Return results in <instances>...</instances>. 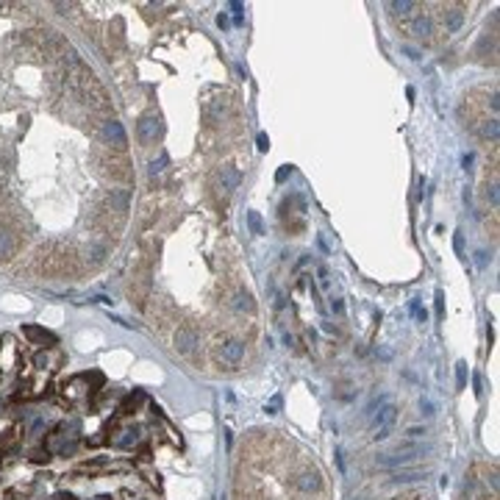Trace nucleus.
<instances>
[{
  "instance_id": "obj_39",
  "label": "nucleus",
  "mask_w": 500,
  "mask_h": 500,
  "mask_svg": "<svg viewBox=\"0 0 500 500\" xmlns=\"http://www.w3.org/2000/svg\"><path fill=\"white\" fill-rule=\"evenodd\" d=\"M284 342H286V347H298V339H294L292 334H286V337H284Z\"/></svg>"
},
{
  "instance_id": "obj_11",
  "label": "nucleus",
  "mask_w": 500,
  "mask_h": 500,
  "mask_svg": "<svg viewBox=\"0 0 500 500\" xmlns=\"http://www.w3.org/2000/svg\"><path fill=\"white\" fill-rule=\"evenodd\" d=\"M231 309H234V311H239V314H245V311H253V309H256V303H253V294L248 292V289H242V286H239V289H234V294H231Z\"/></svg>"
},
{
  "instance_id": "obj_23",
  "label": "nucleus",
  "mask_w": 500,
  "mask_h": 500,
  "mask_svg": "<svg viewBox=\"0 0 500 500\" xmlns=\"http://www.w3.org/2000/svg\"><path fill=\"white\" fill-rule=\"evenodd\" d=\"M264 412H267V414H270V417L281 412V395H272V397H270V400H267V403H264Z\"/></svg>"
},
{
  "instance_id": "obj_2",
  "label": "nucleus",
  "mask_w": 500,
  "mask_h": 500,
  "mask_svg": "<svg viewBox=\"0 0 500 500\" xmlns=\"http://www.w3.org/2000/svg\"><path fill=\"white\" fill-rule=\"evenodd\" d=\"M161 136H164V122H161L159 114L156 112L142 114L139 122H136V139H139L145 147H150V145H156Z\"/></svg>"
},
{
  "instance_id": "obj_10",
  "label": "nucleus",
  "mask_w": 500,
  "mask_h": 500,
  "mask_svg": "<svg viewBox=\"0 0 500 500\" xmlns=\"http://www.w3.org/2000/svg\"><path fill=\"white\" fill-rule=\"evenodd\" d=\"M406 31H409V36H414V39H428L431 36V17L417 14L412 23H406Z\"/></svg>"
},
{
  "instance_id": "obj_20",
  "label": "nucleus",
  "mask_w": 500,
  "mask_h": 500,
  "mask_svg": "<svg viewBox=\"0 0 500 500\" xmlns=\"http://www.w3.org/2000/svg\"><path fill=\"white\" fill-rule=\"evenodd\" d=\"M122 434H125V436H117V439H114L117 448H128V445H134L136 439H139V436H136V428H128V431H122Z\"/></svg>"
},
{
  "instance_id": "obj_37",
  "label": "nucleus",
  "mask_w": 500,
  "mask_h": 500,
  "mask_svg": "<svg viewBox=\"0 0 500 500\" xmlns=\"http://www.w3.org/2000/svg\"><path fill=\"white\" fill-rule=\"evenodd\" d=\"M217 25H220L223 31L228 28V25H231V23H228V14H220V17H217Z\"/></svg>"
},
{
  "instance_id": "obj_35",
  "label": "nucleus",
  "mask_w": 500,
  "mask_h": 500,
  "mask_svg": "<svg viewBox=\"0 0 500 500\" xmlns=\"http://www.w3.org/2000/svg\"><path fill=\"white\" fill-rule=\"evenodd\" d=\"M106 256V248H92V262H103Z\"/></svg>"
},
{
  "instance_id": "obj_16",
  "label": "nucleus",
  "mask_w": 500,
  "mask_h": 500,
  "mask_svg": "<svg viewBox=\"0 0 500 500\" xmlns=\"http://www.w3.org/2000/svg\"><path fill=\"white\" fill-rule=\"evenodd\" d=\"M497 134H500V125H497V120H495V117H492V120H481L478 136H481L484 142H492V145H495V142H497Z\"/></svg>"
},
{
  "instance_id": "obj_29",
  "label": "nucleus",
  "mask_w": 500,
  "mask_h": 500,
  "mask_svg": "<svg viewBox=\"0 0 500 500\" xmlns=\"http://www.w3.org/2000/svg\"><path fill=\"white\" fill-rule=\"evenodd\" d=\"M436 314L445 317V292L442 289H436Z\"/></svg>"
},
{
  "instance_id": "obj_40",
  "label": "nucleus",
  "mask_w": 500,
  "mask_h": 500,
  "mask_svg": "<svg viewBox=\"0 0 500 500\" xmlns=\"http://www.w3.org/2000/svg\"><path fill=\"white\" fill-rule=\"evenodd\" d=\"M337 464H339V470L345 472V453H342V450H337Z\"/></svg>"
},
{
  "instance_id": "obj_30",
  "label": "nucleus",
  "mask_w": 500,
  "mask_h": 500,
  "mask_svg": "<svg viewBox=\"0 0 500 500\" xmlns=\"http://www.w3.org/2000/svg\"><path fill=\"white\" fill-rule=\"evenodd\" d=\"M289 175H292V167H289V164H286V167H281L278 173H275V181H278V183H284Z\"/></svg>"
},
{
  "instance_id": "obj_13",
  "label": "nucleus",
  "mask_w": 500,
  "mask_h": 500,
  "mask_svg": "<svg viewBox=\"0 0 500 500\" xmlns=\"http://www.w3.org/2000/svg\"><path fill=\"white\" fill-rule=\"evenodd\" d=\"M442 20H445V31L456 33V31H461V25H464V11L461 9H445Z\"/></svg>"
},
{
  "instance_id": "obj_32",
  "label": "nucleus",
  "mask_w": 500,
  "mask_h": 500,
  "mask_svg": "<svg viewBox=\"0 0 500 500\" xmlns=\"http://www.w3.org/2000/svg\"><path fill=\"white\" fill-rule=\"evenodd\" d=\"M317 275H320V286H328V281H331V278H328V267H320Z\"/></svg>"
},
{
  "instance_id": "obj_5",
  "label": "nucleus",
  "mask_w": 500,
  "mask_h": 500,
  "mask_svg": "<svg viewBox=\"0 0 500 500\" xmlns=\"http://www.w3.org/2000/svg\"><path fill=\"white\" fill-rule=\"evenodd\" d=\"M103 139L108 142V145H114L117 150L128 147V134H125V128H122L120 120H106L103 122Z\"/></svg>"
},
{
  "instance_id": "obj_42",
  "label": "nucleus",
  "mask_w": 500,
  "mask_h": 500,
  "mask_svg": "<svg viewBox=\"0 0 500 500\" xmlns=\"http://www.w3.org/2000/svg\"><path fill=\"white\" fill-rule=\"evenodd\" d=\"M361 500H367V497H361Z\"/></svg>"
},
{
  "instance_id": "obj_24",
  "label": "nucleus",
  "mask_w": 500,
  "mask_h": 500,
  "mask_svg": "<svg viewBox=\"0 0 500 500\" xmlns=\"http://www.w3.org/2000/svg\"><path fill=\"white\" fill-rule=\"evenodd\" d=\"M383 403H386V395H381V397H373V400L367 403V412H364V414H375V412H378V409L383 406Z\"/></svg>"
},
{
  "instance_id": "obj_15",
  "label": "nucleus",
  "mask_w": 500,
  "mask_h": 500,
  "mask_svg": "<svg viewBox=\"0 0 500 500\" xmlns=\"http://www.w3.org/2000/svg\"><path fill=\"white\" fill-rule=\"evenodd\" d=\"M17 250V236L9 228H0V258H11Z\"/></svg>"
},
{
  "instance_id": "obj_14",
  "label": "nucleus",
  "mask_w": 500,
  "mask_h": 500,
  "mask_svg": "<svg viewBox=\"0 0 500 500\" xmlns=\"http://www.w3.org/2000/svg\"><path fill=\"white\" fill-rule=\"evenodd\" d=\"M23 334H25L28 339L39 342V345H45V342H47V347H53V345H56V337H53L50 331H45V328H39V325H25V328H23Z\"/></svg>"
},
{
  "instance_id": "obj_38",
  "label": "nucleus",
  "mask_w": 500,
  "mask_h": 500,
  "mask_svg": "<svg viewBox=\"0 0 500 500\" xmlns=\"http://www.w3.org/2000/svg\"><path fill=\"white\" fill-rule=\"evenodd\" d=\"M406 56L414 59V61H420V50H414V47H406Z\"/></svg>"
},
{
  "instance_id": "obj_41",
  "label": "nucleus",
  "mask_w": 500,
  "mask_h": 500,
  "mask_svg": "<svg viewBox=\"0 0 500 500\" xmlns=\"http://www.w3.org/2000/svg\"><path fill=\"white\" fill-rule=\"evenodd\" d=\"M317 245H320V250H323L325 256H328V245H325V239H323V236H317Z\"/></svg>"
},
{
  "instance_id": "obj_27",
  "label": "nucleus",
  "mask_w": 500,
  "mask_h": 500,
  "mask_svg": "<svg viewBox=\"0 0 500 500\" xmlns=\"http://www.w3.org/2000/svg\"><path fill=\"white\" fill-rule=\"evenodd\" d=\"M406 436H409V439H420V436H425V425H409Z\"/></svg>"
},
{
  "instance_id": "obj_26",
  "label": "nucleus",
  "mask_w": 500,
  "mask_h": 500,
  "mask_svg": "<svg viewBox=\"0 0 500 500\" xmlns=\"http://www.w3.org/2000/svg\"><path fill=\"white\" fill-rule=\"evenodd\" d=\"M453 250H456V256L464 258V236H461V231H456V234H453Z\"/></svg>"
},
{
  "instance_id": "obj_22",
  "label": "nucleus",
  "mask_w": 500,
  "mask_h": 500,
  "mask_svg": "<svg viewBox=\"0 0 500 500\" xmlns=\"http://www.w3.org/2000/svg\"><path fill=\"white\" fill-rule=\"evenodd\" d=\"M420 414H422V417H434V414H436L434 400H431V397H425V395L420 397Z\"/></svg>"
},
{
  "instance_id": "obj_8",
  "label": "nucleus",
  "mask_w": 500,
  "mask_h": 500,
  "mask_svg": "<svg viewBox=\"0 0 500 500\" xmlns=\"http://www.w3.org/2000/svg\"><path fill=\"white\" fill-rule=\"evenodd\" d=\"M239 183H242V173H239L234 164H223L220 167V187L225 192H236Z\"/></svg>"
},
{
  "instance_id": "obj_28",
  "label": "nucleus",
  "mask_w": 500,
  "mask_h": 500,
  "mask_svg": "<svg viewBox=\"0 0 500 500\" xmlns=\"http://www.w3.org/2000/svg\"><path fill=\"white\" fill-rule=\"evenodd\" d=\"M331 309H334V314H337V317H342V314H345V303H342V298H331Z\"/></svg>"
},
{
  "instance_id": "obj_36",
  "label": "nucleus",
  "mask_w": 500,
  "mask_h": 500,
  "mask_svg": "<svg viewBox=\"0 0 500 500\" xmlns=\"http://www.w3.org/2000/svg\"><path fill=\"white\" fill-rule=\"evenodd\" d=\"M256 142H258V150H267V147H270V139H267V134H258Z\"/></svg>"
},
{
  "instance_id": "obj_34",
  "label": "nucleus",
  "mask_w": 500,
  "mask_h": 500,
  "mask_svg": "<svg viewBox=\"0 0 500 500\" xmlns=\"http://www.w3.org/2000/svg\"><path fill=\"white\" fill-rule=\"evenodd\" d=\"M472 161H475V153H464V159H461V164H464V170H472Z\"/></svg>"
},
{
  "instance_id": "obj_19",
  "label": "nucleus",
  "mask_w": 500,
  "mask_h": 500,
  "mask_svg": "<svg viewBox=\"0 0 500 500\" xmlns=\"http://www.w3.org/2000/svg\"><path fill=\"white\" fill-rule=\"evenodd\" d=\"M167 167H170V156H167V153H159V159H153V161L147 164V173L156 178V175H161Z\"/></svg>"
},
{
  "instance_id": "obj_7",
  "label": "nucleus",
  "mask_w": 500,
  "mask_h": 500,
  "mask_svg": "<svg viewBox=\"0 0 500 500\" xmlns=\"http://www.w3.org/2000/svg\"><path fill=\"white\" fill-rule=\"evenodd\" d=\"M294 486H298L300 492H306V495H311V492H317L320 486H323V481H320V472L306 467L298 472V478H294Z\"/></svg>"
},
{
  "instance_id": "obj_25",
  "label": "nucleus",
  "mask_w": 500,
  "mask_h": 500,
  "mask_svg": "<svg viewBox=\"0 0 500 500\" xmlns=\"http://www.w3.org/2000/svg\"><path fill=\"white\" fill-rule=\"evenodd\" d=\"M486 200L492 203V209H497V183H495V181L486 187Z\"/></svg>"
},
{
  "instance_id": "obj_1",
  "label": "nucleus",
  "mask_w": 500,
  "mask_h": 500,
  "mask_svg": "<svg viewBox=\"0 0 500 500\" xmlns=\"http://www.w3.org/2000/svg\"><path fill=\"white\" fill-rule=\"evenodd\" d=\"M431 453L428 445H400V448L395 450V453H386V456H378L375 458V464L383 470H395V467H406V464L417 461L420 456Z\"/></svg>"
},
{
  "instance_id": "obj_33",
  "label": "nucleus",
  "mask_w": 500,
  "mask_h": 500,
  "mask_svg": "<svg viewBox=\"0 0 500 500\" xmlns=\"http://www.w3.org/2000/svg\"><path fill=\"white\" fill-rule=\"evenodd\" d=\"M472 386H475V395H478V397L484 395V383H481V375H472Z\"/></svg>"
},
{
  "instance_id": "obj_9",
  "label": "nucleus",
  "mask_w": 500,
  "mask_h": 500,
  "mask_svg": "<svg viewBox=\"0 0 500 500\" xmlns=\"http://www.w3.org/2000/svg\"><path fill=\"white\" fill-rule=\"evenodd\" d=\"M106 200H108V206H112V211L125 214V211L131 209V192H128V189H112Z\"/></svg>"
},
{
  "instance_id": "obj_18",
  "label": "nucleus",
  "mask_w": 500,
  "mask_h": 500,
  "mask_svg": "<svg viewBox=\"0 0 500 500\" xmlns=\"http://www.w3.org/2000/svg\"><path fill=\"white\" fill-rule=\"evenodd\" d=\"M248 228L253 236H264V220L258 211H248Z\"/></svg>"
},
{
  "instance_id": "obj_6",
  "label": "nucleus",
  "mask_w": 500,
  "mask_h": 500,
  "mask_svg": "<svg viewBox=\"0 0 500 500\" xmlns=\"http://www.w3.org/2000/svg\"><path fill=\"white\" fill-rule=\"evenodd\" d=\"M197 342H200V337H197V331H195V328L181 325V328L175 331V350L181 353V356H189V353L197 347Z\"/></svg>"
},
{
  "instance_id": "obj_3",
  "label": "nucleus",
  "mask_w": 500,
  "mask_h": 500,
  "mask_svg": "<svg viewBox=\"0 0 500 500\" xmlns=\"http://www.w3.org/2000/svg\"><path fill=\"white\" fill-rule=\"evenodd\" d=\"M395 420H397V406L395 403H383L378 412L373 414V431H375L373 439L375 442L389 439V434H392V428H395Z\"/></svg>"
},
{
  "instance_id": "obj_12",
  "label": "nucleus",
  "mask_w": 500,
  "mask_h": 500,
  "mask_svg": "<svg viewBox=\"0 0 500 500\" xmlns=\"http://www.w3.org/2000/svg\"><path fill=\"white\" fill-rule=\"evenodd\" d=\"M428 478V470L425 467H414V470H397L392 472V478H389V484H414V481H425Z\"/></svg>"
},
{
  "instance_id": "obj_21",
  "label": "nucleus",
  "mask_w": 500,
  "mask_h": 500,
  "mask_svg": "<svg viewBox=\"0 0 500 500\" xmlns=\"http://www.w3.org/2000/svg\"><path fill=\"white\" fill-rule=\"evenodd\" d=\"M456 386L467 389V361H458L456 364Z\"/></svg>"
},
{
  "instance_id": "obj_31",
  "label": "nucleus",
  "mask_w": 500,
  "mask_h": 500,
  "mask_svg": "<svg viewBox=\"0 0 500 500\" xmlns=\"http://www.w3.org/2000/svg\"><path fill=\"white\" fill-rule=\"evenodd\" d=\"M409 309H412V314H414L417 320H420V323H425V309H420V303H412Z\"/></svg>"
},
{
  "instance_id": "obj_17",
  "label": "nucleus",
  "mask_w": 500,
  "mask_h": 500,
  "mask_svg": "<svg viewBox=\"0 0 500 500\" xmlns=\"http://www.w3.org/2000/svg\"><path fill=\"white\" fill-rule=\"evenodd\" d=\"M389 9H392V14H397V17H409L417 9V3H412V0H392Z\"/></svg>"
},
{
  "instance_id": "obj_4",
  "label": "nucleus",
  "mask_w": 500,
  "mask_h": 500,
  "mask_svg": "<svg viewBox=\"0 0 500 500\" xmlns=\"http://www.w3.org/2000/svg\"><path fill=\"white\" fill-rule=\"evenodd\" d=\"M220 359H223V364H228L231 369L239 367L242 359H245V342L242 339H225L220 345Z\"/></svg>"
}]
</instances>
